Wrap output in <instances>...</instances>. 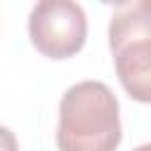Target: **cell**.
Wrapping results in <instances>:
<instances>
[{"instance_id":"obj_1","label":"cell","mask_w":151,"mask_h":151,"mask_svg":"<svg viewBox=\"0 0 151 151\" xmlns=\"http://www.w3.org/2000/svg\"><path fill=\"white\" fill-rule=\"evenodd\" d=\"M123 139L120 106L101 80L71 85L59 101V151H116Z\"/></svg>"},{"instance_id":"obj_2","label":"cell","mask_w":151,"mask_h":151,"mask_svg":"<svg viewBox=\"0 0 151 151\" xmlns=\"http://www.w3.org/2000/svg\"><path fill=\"white\" fill-rule=\"evenodd\" d=\"M31 45L47 59H71L87 40L85 9L73 0H40L28 14Z\"/></svg>"},{"instance_id":"obj_3","label":"cell","mask_w":151,"mask_h":151,"mask_svg":"<svg viewBox=\"0 0 151 151\" xmlns=\"http://www.w3.org/2000/svg\"><path fill=\"white\" fill-rule=\"evenodd\" d=\"M123 90L139 104L151 101V42H134L113 52Z\"/></svg>"},{"instance_id":"obj_4","label":"cell","mask_w":151,"mask_h":151,"mask_svg":"<svg viewBox=\"0 0 151 151\" xmlns=\"http://www.w3.org/2000/svg\"><path fill=\"white\" fill-rule=\"evenodd\" d=\"M134 42H151V19H149V5L144 0L118 7V12H113L109 24L111 54Z\"/></svg>"},{"instance_id":"obj_5","label":"cell","mask_w":151,"mask_h":151,"mask_svg":"<svg viewBox=\"0 0 151 151\" xmlns=\"http://www.w3.org/2000/svg\"><path fill=\"white\" fill-rule=\"evenodd\" d=\"M0 151H19V142L14 132L5 125H0Z\"/></svg>"},{"instance_id":"obj_6","label":"cell","mask_w":151,"mask_h":151,"mask_svg":"<svg viewBox=\"0 0 151 151\" xmlns=\"http://www.w3.org/2000/svg\"><path fill=\"white\" fill-rule=\"evenodd\" d=\"M132 151H151V144H142V146H137V149H132Z\"/></svg>"}]
</instances>
